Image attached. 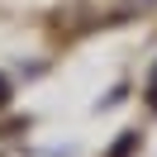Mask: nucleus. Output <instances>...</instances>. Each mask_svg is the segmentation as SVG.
Returning a JSON list of instances; mask_svg holds the SVG:
<instances>
[{
	"label": "nucleus",
	"instance_id": "1",
	"mask_svg": "<svg viewBox=\"0 0 157 157\" xmlns=\"http://www.w3.org/2000/svg\"><path fill=\"white\" fill-rule=\"evenodd\" d=\"M133 147H138V138H133V133H128V138H124V143H114V147H109V157H128V152H133Z\"/></svg>",
	"mask_w": 157,
	"mask_h": 157
},
{
	"label": "nucleus",
	"instance_id": "2",
	"mask_svg": "<svg viewBox=\"0 0 157 157\" xmlns=\"http://www.w3.org/2000/svg\"><path fill=\"white\" fill-rule=\"evenodd\" d=\"M10 90H14V86H10V76H5V71H0V105H5V100H10Z\"/></svg>",
	"mask_w": 157,
	"mask_h": 157
}]
</instances>
